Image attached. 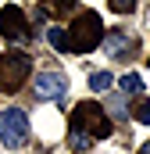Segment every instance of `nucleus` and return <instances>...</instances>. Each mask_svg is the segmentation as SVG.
<instances>
[{"label": "nucleus", "instance_id": "obj_1", "mask_svg": "<svg viewBox=\"0 0 150 154\" xmlns=\"http://www.w3.org/2000/svg\"><path fill=\"white\" fill-rule=\"evenodd\" d=\"M64 36H68V50L89 54V50H97V47L104 43V18H100L97 11H79Z\"/></svg>", "mask_w": 150, "mask_h": 154}, {"label": "nucleus", "instance_id": "obj_2", "mask_svg": "<svg viewBox=\"0 0 150 154\" xmlns=\"http://www.w3.org/2000/svg\"><path fill=\"white\" fill-rule=\"evenodd\" d=\"M72 129L86 133L89 140H104V136H111V118H107V111L97 100H82L72 111Z\"/></svg>", "mask_w": 150, "mask_h": 154}, {"label": "nucleus", "instance_id": "obj_3", "mask_svg": "<svg viewBox=\"0 0 150 154\" xmlns=\"http://www.w3.org/2000/svg\"><path fill=\"white\" fill-rule=\"evenodd\" d=\"M29 72H32V57H29V54H22V50L4 54V57H0V90H4V93L22 90V82L29 79Z\"/></svg>", "mask_w": 150, "mask_h": 154}, {"label": "nucleus", "instance_id": "obj_4", "mask_svg": "<svg viewBox=\"0 0 150 154\" xmlns=\"http://www.w3.org/2000/svg\"><path fill=\"white\" fill-rule=\"evenodd\" d=\"M0 140L7 147H22L29 140V115L22 108H7L0 111Z\"/></svg>", "mask_w": 150, "mask_h": 154}, {"label": "nucleus", "instance_id": "obj_5", "mask_svg": "<svg viewBox=\"0 0 150 154\" xmlns=\"http://www.w3.org/2000/svg\"><path fill=\"white\" fill-rule=\"evenodd\" d=\"M0 36L14 39V43L29 39V18H25V11H22L18 4H7V7L0 11Z\"/></svg>", "mask_w": 150, "mask_h": 154}, {"label": "nucleus", "instance_id": "obj_6", "mask_svg": "<svg viewBox=\"0 0 150 154\" xmlns=\"http://www.w3.org/2000/svg\"><path fill=\"white\" fill-rule=\"evenodd\" d=\"M36 93L43 100H61L68 93V79L61 75V72H54V68H46V72L36 75Z\"/></svg>", "mask_w": 150, "mask_h": 154}, {"label": "nucleus", "instance_id": "obj_7", "mask_svg": "<svg viewBox=\"0 0 150 154\" xmlns=\"http://www.w3.org/2000/svg\"><path fill=\"white\" fill-rule=\"evenodd\" d=\"M104 50L118 57V54H129V50H136V43H132V39L125 36V32H111V36L104 39Z\"/></svg>", "mask_w": 150, "mask_h": 154}, {"label": "nucleus", "instance_id": "obj_8", "mask_svg": "<svg viewBox=\"0 0 150 154\" xmlns=\"http://www.w3.org/2000/svg\"><path fill=\"white\" fill-rule=\"evenodd\" d=\"M111 72H93V75H89V90H93V93H104V90H111Z\"/></svg>", "mask_w": 150, "mask_h": 154}, {"label": "nucleus", "instance_id": "obj_9", "mask_svg": "<svg viewBox=\"0 0 150 154\" xmlns=\"http://www.w3.org/2000/svg\"><path fill=\"white\" fill-rule=\"evenodd\" d=\"M132 118H136L140 125H147V122H150V97H140V100H136V108H132Z\"/></svg>", "mask_w": 150, "mask_h": 154}, {"label": "nucleus", "instance_id": "obj_10", "mask_svg": "<svg viewBox=\"0 0 150 154\" xmlns=\"http://www.w3.org/2000/svg\"><path fill=\"white\" fill-rule=\"evenodd\" d=\"M46 39H50V47H54V50L68 54V36H64V29H50V32H46Z\"/></svg>", "mask_w": 150, "mask_h": 154}, {"label": "nucleus", "instance_id": "obj_11", "mask_svg": "<svg viewBox=\"0 0 150 154\" xmlns=\"http://www.w3.org/2000/svg\"><path fill=\"white\" fill-rule=\"evenodd\" d=\"M68 147H72V151H86V147H93V140H89V136H86V133H68Z\"/></svg>", "mask_w": 150, "mask_h": 154}, {"label": "nucleus", "instance_id": "obj_12", "mask_svg": "<svg viewBox=\"0 0 150 154\" xmlns=\"http://www.w3.org/2000/svg\"><path fill=\"white\" fill-rule=\"evenodd\" d=\"M118 86H122L125 93H136V90L143 86V79L136 75V72H129V75H122V79H118Z\"/></svg>", "mask_w": 150, "mask_h": 154}, {"label": "nucleus", "instance_id": "obj_13", "mask_svg": "<svg viewBox=\"0 0 150 154\" xmlns=\"http://www.w3.org/2000/svg\"><path fill=\"white\" fill-rule=\"evenodd\" d=\"M50 14H72V18H75V0H57Z\"/></svg>", "mask_w": 150, "mask_h": 154}, {"label": "nucleus", "instance_id": "obj_14", "mask_svg": "<svg viewBox=\"0 0 150 154\" xmlns=\"http://www.w3.org/2000/svg\"><path fill=\"white\" fill-rule=\"evenodd\" d=\"M136 7V0H111V11H118V14H129Z\"/></svg>", "mask_w": 150, "mask_h": 154}, {"label": "nucleus", "instance_id": "obj_15", "mask_svg": "<svg viewBox=\"0 0 150 154\" xmlns=\"http://www.w3.org/2000/svg\"><path fill=\"white\" fill-rule=\"evenodd\" d=\"M140 154H150V140H147V143H143V147H140Z\"/></svg>", "mask_w": 150, "mask_h": 154}]
</instances>
